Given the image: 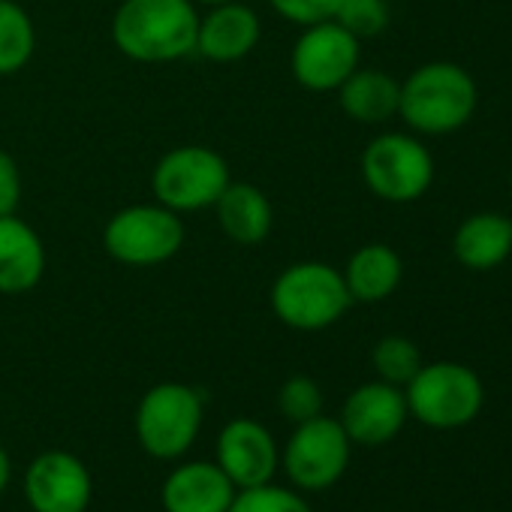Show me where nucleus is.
<instances>
[{
	"mask_svg": "<svg viewBox=\"0 0 512 512\" xmlns=\"http://www.w3.org/2000/svg\"><path fill=\"white\" fill-rule=\"evenodd\" d=\"M193 0H124L112 19L115 49L139 64H169L196 52Z\"/></svg>",
	"mask_w": 512,
	"mask_h": 512,
	"instance_id": "f257e3e1",
	"label": "nucleus"
},
{
	"mask_svg": "<svg viewBox=\"0 0 512 512\" xmlns=\"http://www.w3.org/2000/svg\"><path fill=\"white\" fill-rule=\"evenodd\" d=\"M473 76L449 61H431L416 67L401 82L398 115L404 124L425 136H446L461 130L476 112Z\"/></svg>",
	"mask_w": 512,
	"mask_h": 512,
	"instance_id": "f03ea898",
	"label": "nucleus"
},
{
	"mask_svg": "<svg viewBox=\"0 0 512 512\" xmlns=\"http://www.w3.org/2000/svg\"><path fill=\"white\" fill-rule=\"evenodd\" d=\"M353 305L344 275L329 263L287 266L272 284L275 317L296 332H323L335 326Z\"/></svg>",
	"mask_w": 512,
	"mask_h": 512,
	"instance_id": "7ed1b4c3",
	"label": "nucleus"
},
{
	"mask_svg": "<svg viewBox=\"0 0 512 512\" xmlns=\"http://www.w3.org/2000/svg\"><path fill=\"white\" fill-rule=\"evenodd\" d=\"M407 413L434 431H455L470 425L482 404L485 389L473 368L461 362H431L416 371L404 386Z\"/></svg>",
	"mask_w": 512,
	"mask_h": 512,
	"instance_id": "20e7f679",
	"label": "nucleus"
},
{
	"mask_svg": "<svg viewBox=\"0 0 512 512\" xmlns=\"http://www.w3.org/2000/svg\"><path fill=\"white\" fill-rule=\"evenodd\" d=\"M202 395L187 383H157L136 407V440L157 461H178L202 428Z\"/></svg>",
	"mask_w": 512,
	"mask_h": 512,
	"instance_id": "39448f33",
	"label": "nucleus"
},
{
	"mask_svg": "<svg viewBox=\"0 0 512 512\" xmlns=\"http://www.w3.org/2000/svg\"><path fill=\"white\" fill-rule=\"evenodd\" d=\"M103 244L112 260L136 269L160 266L181 250L184 226L166 205H127L109 217Z\"/></svg>",
	"mask_w": 512,
	"mask_h": 512,
	"instance_id": "423d86ee",
	"label": "nucleus"
},
{
	"mask_svg": "<svg viewBox=\"0 0 512 512\" xmlns=\"http://www.w3.org/2000/svg\"><path fill=\"white\" fill-rule=\"evenodd\" d=\"M350 452L353 443L344 425L320 413L296 425L281 449V467L296 491H326L347 473Z\"/></svg>",
	"mask_w": 512,
	"mask_h": 512,
	"instance_id": "0eeeda50",
	"label": "nucleus"
},
{
	"mask_svg": "<svg viewBox=\"0 0 512 512\" xmlns=\"http://www.w3.org/2000/svg\"><path fill=\"white\" fill-rule=\"evenodd\" d=\"M362 178L383 202H416L434 181V157L407 133H383L362 154Z\"/></svg>",
	"mask_w": 512,
	"mask_h": 512,
	"instance_id": "6e6552de",
	"label": "nucleus"
},
{
	"mask_svg": "<svg viewBox=\"0 0 512 512\" xmlns=\"http://www.w3.org/2000/svg\"><path fill=\"white\" fill-rule=\"evenodd\" d=\"M229 184L226 160L205 145H181L160 157L151 187L160 205L178 211L211 208Z\"/></svg>",
	"mask_w": 512,
	"mask_h": 512,
	"instance_id": "1a4fd4ad",
	"label": "nucleus"
},
{
	"mask_svg": "<svg viewBox=\"0 0 512 512\" xmlns=\"http://www.w3.org/2000/svg\"><path fill=\"white\" fill-rule=\"evenodd\" d=\"M290 67L302 88L338 91L359 67V40L332 19L308 25L293 46Z\"/></svg>",
	"mask_w": 512,
	"mask_h": 512,
	"instance_id": "9d476101",
	"label": "nucleus"
},
{
	"mask_svg": "<svg viewBox=\"0 0 512 512\" xmlns=\"http://www.w3.org/2000/svg\"><path fill=\"white\" fill-rule=\"evenodd\" d=\"M25 497L34 512H88L94 479L82 458L67 449H49L31 461Z\"/></svg>",
	"mask_w": 512,
	"mask_h": 512,
	"instance_id": "9b49d317",
	"label": "nucleus"
},
{
	"mask_svg": "<svg viewBox=\"0 0 512 512\" xmlns=\"http://www.w3.org/2000/svg\"><path fill=\"white\" fill-rule=\"evenodd\" d=\"M214 461L235 488H253L275 479L281 467V449L263 422L241 416L220 428Z\"/></svg>",
	"mask_w": 512,
	"mask_h": 512,
	"instance_id": "f8f14e48",
	"label": "nucleus"
},
{
	"mask_svg": "<svg viewBox=\"0 0 512 512\" xmlns=\"http://www.w3.org/2000/svg\"><path fill=\"white\" fill-rule=\"evenodd\" d=\"M407 419H410V413H407L404 389L374 380V383H362L359 389H353L347 395L338 422L344 425L350 443L383 446L401 434Z\"/></svg>",
	"mask_w": 512,
	"mask_h": 512,
	"instance_id": "ddd939ff",
	"label": "nucleus"
},
{
	"mask_svg": "<svg viewBox=\"0 0 512 512\" xmlns=\"http://www.w3.org/2000/svg\"><path fill=\"white\" fill-rule=\"evenodd\" d=\"M235 491L217 461H184L163 479L160 503L163 512H226Z\"/></svg>",
	"mask_w": 512,
	"mask_h": 512,
	"instance_id": "4468645a",
	"label": "nucleus"
},
{
	"mask_svg": "<svg viewBox=\"0 0 512 512\" xmlns=\"http://www.w3.org/2000/svg\"><path fill=\"white\" fill-rule=\"evenodd\" d=\"M260 43V19L244 4L226 0L208 10V16L199 19V34H196V52L205 61L214 64H232L241 61L253 52Z\"/></svg>",
	"mask_w": 512,
	"mask_h": 512,
	"instance_id": "2eb2a0df",
	"label": "nucleus"
},
{
	"mask_svg": "<svg viewBox=\"0 0 512 512\" xmlns=\"http://www.w3.org/2000/svg\"><path fill=\"white\" fill-rule=\"evenodd\" d=\"M46 272V247L40 235L16 214L0 217V293H31Z\"/></svg>",
	"mask_w": 512,
	"mask_h": 512,
	"instance_id": "dca6fc26",
	"label": "nucleus"
},
{
	"mask_svg": "<svg viewBox=\"0 0 512 512\" xmlns=\"http://www.w3.org/2000/svg\"><path fill=\"white\" fill-rule=\"evenodd\" d=\"M455 260L470 272H491L512 256V220L497 211H479L461 220L452 238Z\"/></svg>",
	"mask_w": 512,
	"mask_h": 512,
	"instance_id": "f3484780",
	"label": "nucleus"
},
{
	"mask_svg": "<svg viewBox=\"0 0 512 512\" xmlns=\"http://www.w3.org/2000/svg\"><path fill=\"white\" fill-rule=\"evenodd\" d=\"M217 211V223L223 229V235L235 244H260L269 238L272 232V202L269 196L253 187V184H226V190L220 193V199L214 202Z\"/></svg>",
	"mask_w": 512,
	"mask_h": 512,
	"instance_id": "a211bd4d",
	"label": "nucleus"
},
{
	"mask_svg": "<svg viewBox=\"0 0 512 512\" xmlns=\"http://www.w3.org/2000/svg\"><path fill=\"white\" fill-rule=\"evenodd\" d=\"M341 275L353 302L374 305V302L389 299L398 290L404 278V263L389 244L374 241V244H362L350 256V263Z\"/></svg>",
	"mask_w": 512,
	"mask_h": 512,
	"instance_id": "6ab92c4d",
	"label": "nucleus"
},
{
	"mask_svg": "<svg viewBox=\"0 0 512 512\" xmlns=\"http://www.w3.org/2000/svg\"><path fill=\"white\" fill-rule=\"evenodd\" d=\"M401 82L383 70H353L338 88L341 109L359 124H383L398 115Z\"/></svg>",
	"mask_w": 512,
	"mask_h": 512,
	"instance_id": "aec40b11",
	"label": "nucleus"
},
{
	"mask_svg": "<svg viewBox=\"0 0 512 512\" xmlns=\"http://www.w3.org/2000/svg\"><path fill=\"white\" fill-rule=\"evenodd\" d=\"M37 46V31L25 7L16 0H0V76L19 73Z\"/></svg>",
	"mask_w": 512,
	"mask_h": 512,
	"instance_id": "412c9836",
	"label": "nucleus"
},
{
	"mask_svg": "<svg viewBox=\"0 0 512 512\" xmlns=\"http://www.w3.org/2000/svg\"><path fill=\"white\" fill-rule=\"evenodd\" d=\"M371 365H374V371H377V380L404 389V386L416 377V371H419L425 362H422L419 347H416L410 338H404V335H386V338H380V341L374 344V350H371Z\"/></svg>",
	"mask_w": 512,
	"mask_h": 512,
	"instance_id": "4be33fe9",
	"label": "nucleus"
},
{
	"mask_svg": "<svg viewBox=\"0 0 512 512\" xmlns=\"http://www.w3.org/2000/svg\"><path fill=\"white\" fill-rule=\"evenodd\" d=\"M226 512H314V509L296 488L263 482L253 488H238Z\"/></svg>",
	"mask_w": 512,
	"mask_h": 512,
	"instance_id": "5701e85b",
	"label": "nucleus"
},
{
	"mask_svg": "<svg viewBox=\"0 0 512 512\" xmlns=\"http://www.w3.org/2000/svg\"><path fill=\"white\" fill-rule=\"evenodd\" d=\"M332 22H338L347 34H353L362 43L386 31L389 4L386 0H341Z\"/></svg>",
	"mask_w": 512,
	"mask_h": 512,
	"instance_id": "b1692460",
	"label": "nucleus"
},
{
	"mask_svg": "<svg viewBox=\"0 0 512 512\" xmlns=\"http://www.w3.org/2000/svg\"><path fill=\"white\" fill-rule=\"evenodd\" d=\"M278 407H281L284 419H290L293 425L308 422L323 413V389L317 386V380L296 374V377L284 380V386L278 392Z\"/></svg>",
	"mask_w": 512,
	"mask_h": 512,
	"instance_id": "393cba45",
	"label": "nucleus"
},
{
	"mask_svg": "<svg viewBox=\"0 0 512 512\" xmlns=\"http://www.w3.org/2000/svg\"><path fill=\"white\" fill-rule=\"evenodd\" d=\"M269 4L287 22H296V25L308 28V25H317V22H329L335 16L341 0H269Z\"/></svg>",
	"mask_w": 512,
	"mask_h": 512,
	"instance_id": "a878e982",
	"label": "nucleus"
},
{
	"mask_svg": "<svg viewBox=\"0 0 512 512\" xmlns=\"http://www.w3.org/2000/svg\"><path fill=\"white\" fill-rule=\"evenodd\" d=\"M22 202V175H19V166L16 160L0 151V217L4 214H16Z\"/></svg>",
	"mask_w": 512,
	"mask_h": 512,
	"instance_id": "bb28decb",
	"label": "nucleus"
},
{
	"mask_svg": "<svg viewBox=\"0 0 512 512\" xmlns=\"http://www.w3.org/2000/svg\"><path fill=\"white\" fill-rule=\"evenodd\" d=\"M10 479H13V461H10L7 449H4V446H0V494H4V491H7Z\"/></svg>",
	"mask_w": 512,
	"mask_h": 512,
	"instance_id": "cd10ccee",
	"label": "nucleus"
},
{
	"mask_svg": "<svg viewBox=\"0 0 512 512\" xmlns=\"http://www.w3.org/2000/svg\"><path fill=\"white\" fill-rule=\"evenodd\" d=\"M193 4H208V7H217V4H226V0H193Z\"/></svg>",
	"mask_w": 512,
	"mask_h": 512,
	"instance_id": "c85d7f7f",
	"label": "nucleus"
},
{
	"mask_svg": "<svg viewBox=\"0 0 512 512\" xmlns=\"http://www.w3.org/2000/svg\"><path fill=\"white\" fill-rule=\"evenodd\" d=\"M509 193H512V175H509Z\"/></svg>",
	"mask_w": 512,
	"mask_h": 512,
	"instance_id": "c756f323",
	"label": "nucleus"
},
{
	"mask_svg": "<svg viewBox=\"0 0 512 512\" xmlns=\"http://www.w3.org/2000/svg\"><path fill=\"white\" fill-rule=\"evenodd\" d=\"M509 260H512V256H509Z\"/></svg>",
	"mask_w": 512,
	"mask_h": 512,
	"instance_id": "7c9ffc66",
	"label": "nucleus"
}]
</instances>
